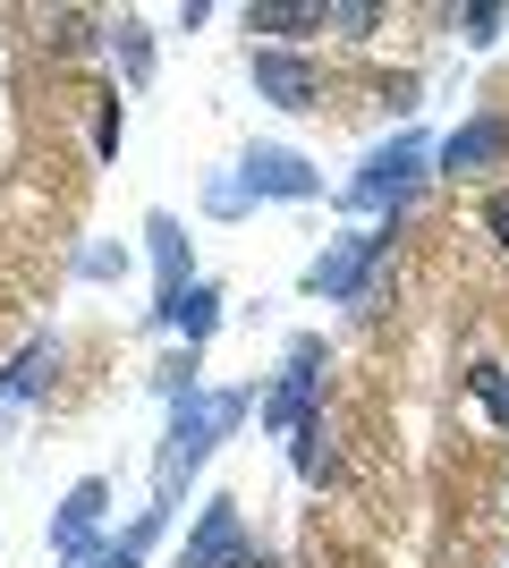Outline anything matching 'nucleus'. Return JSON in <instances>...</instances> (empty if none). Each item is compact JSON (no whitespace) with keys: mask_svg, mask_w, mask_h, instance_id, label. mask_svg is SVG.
<instances>
[{"mask_svg":"<svg viewBox=\"0 0 509 568\" xmlns=\"http://www.w3.org/2000/svg\"><path fill=\"white\" fill-rule=\"evenodd\" d=\"M246 407H255V390H187V399H179V416H170V442H162V458H153V493H162V509H179L187 475L246 425Z\"/></svg>","mask_w":509,"mask_h":568,"instance_id":"nucleus-1","label":"nucleus"},{"mask_svg":"<svg viewBox=\"0 0 509 568\" xmlns=\"http://www.w3.org/2000/svg\"><path fill=\"white\" fill-rule=\"evenodd\" d=\"M51 365H60V339H26V356L0 374V407H9V399H34V390L51 382Z\"/></svg>","mask_w":509,"mask_h":568,"instance_id":"nucleus-12","label":"nucleus"},{"mask_svg":"<svg viewBox=\"0 0 509 568\" xmlns=\"http://www.w3.org/2000/svg\"><path fill=\"white\" fill-rule=\"evenodd\" d=\"M238 187L246 195H281V204H306V195H323V179H315L306 153H289V144H246Z\"/></svg>","mask_w":509,"mask_h":568,"instance_id":"nucleus-5","label":"nucleus"},{"mask_svg":"<svg viewBox=\"0 0 509 568\" xmlns=\"http://www.w3.org/2000/svg\"><path fill=\"white\" fill-rule=\"evenodd\" d=\"M315 390H323V339L297 332L289 365H281V382H272V399H264V425L272 433H306V425H315Z\"/></svg>","mask_w":509,"mask_h":568,"instance_id":"nucleus-4","label":"nucleus"},{"mask_svg":"<svg viewBox=\"0 0 509 568\" xmlns=\"http://www.w3.org/2000/svg\"><path fill=\"white\" fill-rule=\"evenodd\" d=\"M459 382H467V399H485V407H492V425L509 433V365H492V356H476V365H467Z\"/></svg>","mask_w":509,"mask_h":568,"instance_id":"nucleus-14","label":"nucleus"},{"mask_svg":"<svg viewBox=\"0 0 509 568\" xmlns=\"http://www.w3.org/2000/svg\"><path fill=\"white\" fill-rule=\"evenodd\" d=\"M204 204H213V213H246V187H238V179H213V187H204Z\"/></svg>","mask_w":509,"mask_h":568,"instance_id":"nucleus-22","label":"nucleus"},{"mask_svg":"<svg viewBox=\"0 0 509 568\" xmlns=\"http://www.w3.org/2000/svg\"><path fill=\"white\" fill-rule=\"evenodd\" d=\"M246 34H272V51H297L323 34V0H246Z\"/></svg>","mask_w":509,"mask_h":568,"instance_id":"nucleus-10","label":"nucleus"},{"mask_svg":"<svg viewBox=\"0 0 509 568\" xmlns=\"http://www.w3.org/2000/svg\"><path fill=\"white\" fill-rule=\"evenodd\" d=\"M246 69H255V94L281 102V111H315V102H323V77H315V60H306V51H272V43H264Z\"/></svg>","mask_w":509,"mask_h":568,"instance_id":"nucleus-6","label":"nucleus"},{"mask_svg":"<svg viewBox=\"0 0 509 568\" xmlns=\"http://www.w3.org/2000/svg\"><path fill=\"white\" fill-rule=\"evenodd\" d=\"M425 162H434V144L416 136V128H399L390 144H374V153H365V170L348 179V213H390V221H399V213H408V195L434 179Z\"/></svg>","mask_w":509,"mask_h":568,"instance_id":"nucleus-2","label":"nucleus"},{"mask_svg":"<svg viewBox=\"0 0 509 568\" xmlns=\"http://www.w3.org/2000/svg\"><path fill=\"white\" fill-rule=\"evenodd\" d=\"M77 272H85V281H120V272H128V246H85Z\"/></svg>","mask_w":509,"mask_h":568,"instance_id":"nucleus-19","label":"nucleus"},{"mask_svg":"<svg viewBox=\"0 0 509 568\" xmlns=\"http://www.w3.org/2000/svg\"><path fill=\"white\" fill-rule=\"evenodd\" d=\"M238 544H246L238 500H204V518H195V535H187V551H179V568H221Z\"/></svg>","mask_w":509,"mask_h":568,"instance_id":"nucleus-9","label":"nucleus"},{"mask_svg":"<svg viewBox=\"0 0 509 568\" xmlns=\"http://www.w3.org/2000/svg\"><path fill=\"white\" fill-rule=\"evenodd\" d=\"M485 230H492V246H509V187L485 195Z\"/></svg>","mask_w":509,"mask_h":568,"instance_id":"nucleus-21","label":"nucleus"},{"mask_svg":"<svg viewBox=\"0 0 509 568\" xmlns=\"http://www.w3.org/2000/svg\"><path fill=\"white\" fill-rule=\"evenodd\" d=\"M323 26H339V34H374V26H383V9H365V0H332V9H323Z\"/></svg>","mask_w":509,"mask_h":568,"instance_id":"nucleus-17","label":"nucleus"},{"mask_svg":"<svg viewBox=\"0 0 509 568\" xmlns=\"http://www.w3.org/2000/svg\"><path fill=\"white\" fill-rule=\"evenodd\" d=\"M120 128H128L120 94H94V153H102V162H120Z\"/></svg>","mask_w":509,"mask_h":568,"instance_id":"nucleus-16","label":"nucleus"},{"mask_svg":"<svg viewBox=\"0 0 509 568\" xmlns=\"http://www.w3.org/2000/svg\"><path fill=\"white\" fill-rule=\"evenodd\" d=\"M51 34H60V51H85V43H94V18H85V9H60Z\"/></svg>","mask_w":509,"mask_h":568,"instance_id":"nucleus-20","label":"nucleus"},{"mask_svg":"<svg viewBox=\"0 0 509 568\" xmlns=\"http://www.w3.org/2000/svg\"><path fill=\"white\" fill-rule=\"evenodd\" d=\"M111 43H120L128 85H145V77H153V34H145V18H120V26H111Z\"/></svg>","mask_w":509,"mask_h":568,"instance_id":"nucleus-15","label":"nucleus"},{"mask_svg":"<svg viewBox=\"0 0 509 568\" xmlns=\"http://www.w3.org/2000/svg\"><path fill=\"white\" fill-rule=\"evenodd\" d=\"M221 568H272V551H255V544H238V551H230V560H221Z\"/></svg>","mask_w":509,"mask_h":568,"instance_id":"nucleus-23","label":"nucleus"},{"mask_svg":"<svg viewBox=\"0 0 509 568\" xmlns=\"http://www.w3.org/2000/svg\"><path fill=\"white\" fill-rule=\"evenodd\" d=\"M441 179H476V170H501L509 162V119H467L450 144H434Z\"/></svg>","mask_w":509,"mask_h":568,"instance_id":"nucleus-8","label":"nucleus"},{"mask_svg":"<svg viewBox=\"0 0 509 568\" xmlns=\"http://www.w3.org/2000/svg\"><path fill=\"white\" fill-rule=\"evenodd\" d=\"M102 509H111V484H102V475L69 484V500L51 509V551H60V560H85V551H94V526H102Z\"/></svg>","mask_w":509,"mask_h":568,"instance_id":"nucleus-7","label":"nucleus"},{"mask_svg":"<svg viewBox=\"0 0 509 568\" xmlns=\"http://www.w3.org/2000/svg\"><path fill=\"white\" fill-rule=\"evenodd\" d=\"M501 26H509V9H492V0H485V9H467V18H459V34L485 51V43H501Z\"/></svg>","mask_w":509,"mask_h":568,"instance_id":"nucleus-18","label":"nucleus"},{"mask_svg":"<svg viewBox=\"0 0 509 568\" xmlns=\"http://www.w3.org/2000/svg\"><path fill=\"white\" fill-rule=\"evenodd\" d=\"M153 323H170V332H179V339L195 348V339H204V332L221 323V288H213V281H187V288H170L162 306H153Z\"/></svg>","mask_w":509,"mask_h":568,"instance_id":"nucleus-11","label":"nucleus"},{"mask_svg":"<svg viewBox=\"0 0 509 568\" xmlns=\"http://www.w3.org/2000/svg\"><path fill=\"white\" fill-rule=\"evenodd\" d=\"M390 237H399V221H390V230L332 237V246L306 263V297H323V306H357V297H374V281H383V263H390Z\"/></svg>","mask_w":509,"mask_h":568,"instance_id":"nucleus-3","label":"nucleus"},{"mask_svg":"<svg viewBox=\"0 0 509 568\" xmlns=\"http://www.w3.org/2000/svg\"><path fill=\"white\" fill-rule=\"evenodd\" d=\"M145 237H153V263H162V297H170V288H187V230H179L170 213H153Z\"/></svg>","mask_w":509,"mask_h":568,"instance_id":"nucleus-13","label":"nucleus"}]
</instances>
